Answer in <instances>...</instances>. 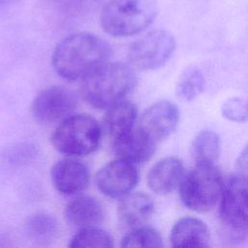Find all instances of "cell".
<instances>
[{
	"label": "cell",
	"instance_id": "9",
	"mask_svg": "<svg viewBox=\"0 0 248 248\" xmlns=\"http://www.w3.org/2000/svg\"><path fill=\"white\" fill-rule=\"evenodd\" d=\"M138 181L136 164L118 157L104 166L96 175L99 190L110 198H122L127 195Z\"/></svg>",
	"mask_w": 248,
	"mask_h": 248
},
{
	"label": "cell",
	"instance_id": "23",
	"mask_svg": "<svg viewBox=\"0 0 248 248\" xmlns=\"http://www.w3.org/2000/svg\"><path fill=\"white\" fill-rule=\"evenodd\" d=\"M221 111L224 117L234 122H243L248 119V100L240 97H233L227 100Z\"/></svg>",
	"mask_w": 248,
	"mask_h": 248
},
{
	"label": "cell",
	"instance_id": "17",
	"mask_svg": "<svg viewBox=\"0 0 248 248\" xmlns=\"http://www.w3.org/2000/svg\"><path fill=\"white\" fill-rule=\"evenodd\" d=\"M64 215L71 225L79 229L95 227L103 222L104 209L95 198L79 196L66 205Z\"/></svg>",
	"mask_w": 248,
	"mask_h": 248
},
{
	"label": "cell",
	"instance_id": "5",
	"mask_svg": "<svg viewBox=\"0 0 248 248\" xmlns=\"http://www.w3.org/2000/svg\"><path fill=\"white\" fill-rule=\"evenodd\" d=\"M102 127L88 114L68 115L61 120L51 136L52 145L69 156H85L94 152L101 141Z\"/></svg>",
	"mask_w": 248,
	"mask_h": 248
},
{
	"label": "cell",
	"instance_id": "8",
	"mask_svg": "<svg viewBox=\"0 0 248 248\" xmlns=\"http://www.w3.org/2000/svg\"><path fill=\"white\" fill-rule=\"evenodd\" d=\"M77 104V96L71 89L55 85L44 89L35 97L31 111L40 122H55L68 116Z\"/></svg>",
	"mask_w": 248,
	"mask_h": 248
},
{
	"label": "cell",
	"instance_id": "18",
	"mask_svg": "<svg viewBox=\"0 0 248 248\" xmlns=\"http://www.w3.org/2000/svg\"><path fill=\"white\" fill-rule=\"evenodd\" d=\"M220 138L215 132L201 131L191 145V155L195 164H214L220 154Z\"/></svg>",
	"mask_w": 248,
	"mask_h": 248
},
{
	"label": "cell",
	"instance_id": "24",
	"mask_svg": "<svg viewBox=\"0 0 248 248\" xmlns=\"http://www.w3.org/2000/svg\"><path fill=\"white\" fill-rule=\"evenodd\" d=\"M235 167L238 172L247 174L248 172V144L242 149L240 154L238 155L236 162H235Z\"/></svg>",
	"mask_w": 248,
	"mask_h": 248
},
{
	"label": "cell",
	"instance_id": "1",
	"mask_svg": "<svg viewBox=\"0 0 248 248\" xmlns=\"http://www.w3.org/2000/svg\"><path fill=\"white\" fill-rule=\"evenodd\" d=\"M109 46L90 33H76L64 38L52 53V66L65 79H83L108 63Z\"/></svg>",
	"mask_w": 248,
	"mask_h": 248
},
{
	"label": "cell",
	"instance_id": "21",
	"mask_svg": "<svg viewBox=\"0 0 248 248\" xmlns=\"http://www.w3.org/2000/svg\"><path fill=\"white\" fill-rule=\"evenodd\" d=\"M204 79L202 72L194 67L187 68L179 77L176 93L182 101H192L202 91Z\"/></svg>",
	"mask_w": 248,
	"mask_h": 248
},
{
	"label": "cell",
	"instance_id": "12",
	"mask_svg": "<svg viewBox=\"0 0 248 248\" xmlns=\"http://www.w3.org/2000/svg\"><path fill=\"white\" fill-rule=\"evenodd\" d=\"M111 142L112 149L118 158L136 165L148 161L157 147V143L137 126Z\"/></svg>",
	"mask_w": 248,
	"mask_h": 248
},
{
	"label": "cell",
	"instance_id": "11",
	"mask_svg": "<svg viewBox=\"0 0 248 248\" xmlns=\"http://www.w3.org/2000/svg\"><path fill=\"white\" fill-rule=\"evenodd\" d=\"M50 176L56 191L66 196L82 192L89 183L88 168L75 157L57 161L51 168Z\"/></svg>",
	"mask_w": 248,
	"mask_h": 248
},
{
	"label": "cell",
	"instance_id": "4",
	"mask_svg": "<svg viewBox=\"0 0 248 248\" xmlns=\"http://www.w3.org/2000/svg\"><path fill=\"white\" fill-rule=\"evenodd\" d=\"M224 178L215 164H195L184 172L179 183V195L183 204L196 212H207L220 201Z\"/></svg>",
	"mask_w": 248,
	"mask_h": 248
},
{
	"label": "cell",
	"instance_id": "13",
	"mask_svg": "<svg viewBox=\"0 0 248 248\" xmlns=\"http://www.w3.org/2000/svg\"><path fill=\"white\" fill-rule=\"evenodd\" d=\"M183 174L182 162L176 157H166L150 169L147 174V185L152 192L165 195L179 186Z\"/></svg>",
	"mask_w": 248,
	"mask_h": 248
},
{
	"label": "cell",
	"instance_id": "3",
	"mask_svg": "<svg viewBox=\"0 0 248 248\" xmlns=\"http://www.w3.org/2000/svg\"><path fill=\"white\" fill-rule=\"evenodd\" d=\"M157 13L156 0H109L101 11L100 23L113 37H128L145 30Z\"/></svg>",
	"mask_w": 248,
	"mask_h": 248
},
{
	"label": "cell",
	"instance_id": "14",
	"mask_svg": "<svg viewBox=\"0 0 248 248\" xmlns=\"http://www.w3.org/2000/svg\"><path fill=\"white\" fill-rule=\"evenodd\" d=\"M154 209V202L147 194L135 192L122 197L117 214L125 227L133 229L143 226L153 215Z\"/></svg>",
	"mask_w": 248,
	"mask_h": 248
},
{
	"label": "cell",
	"instance_id": "22",
	"mask_svg": "<svg viewBox=\"0 0 248 248\" xmlns=\"http://www.w3.org/2000/svg\"><path fill=\"white\" fill-rule=\"evenodd\" d=\"M121 247H162L163 239L158 231L149 227L133 228L121 240Z\"/></svg>",
	"mask_w": 248,
	"mask_h": 248
},
{
	"label": "cell",
	"instance_id": "20",
	"mask_svg": "<svg viewBox=\"0 0 248 248\" xmlns=\"http://www.w3.org/2000/svg\"><path fill=\"white\" fill-rule=\"evenodd\" d=\"M26 230L33 239L40 242L49 241L57 234L58 223L49 214L37 213L28 218Z\"/></svg>",
	"mask_w": 248,
	"mask_h": 248
},
{
	"label": "cell",
	"instance_id": "7",
	"mask_svg": "<svg viewBox=\"0 0 248 248\" xmlns=\"http://www.w3.org/2000/svg\"><path fill=\"white\" fill-rule=\"evenodd\" d=\"M174 48L175 40L171 34L165 30H153L130 45L127 58L133 68L155 70L168 61Z\"/></svg>",
	"mask_w": 248,
	"mask_h": 248
},
{
	"label": "cell",
	"instance_id": "25",
	"mask_svg": "<svg viewBox=\"0 0 248 248\" xmlns=\"http://www.w3.org/2000/svg\"><path fill=\"white\" fill-rule=\"evenodd\" d=\"M11 0H0V7H2V6H4L5 4H7V3H9Z\"/></svg>",
	"mask_w": 248,
	"mask_h": 248
},
{
	"label": "cell",
	"instance_id": "6",
	"mask_svg": "<svg viewBox=\"0 0 248 248\" xmlns=\"http://www.w3.org/2000/svg\"><path fill=\"white\" fill-rule=\"evenodd\" d=\"M219 216L224 226L236 233L248 232V175L238 172L224 184Z\"/></svg>",
	"mask_w": 248,
	"mask_h": 248
},
{
	"label": "cell",
	"instance_id": "15",
	"mask_svg": "<svg viewBox=\"0 0 248 248\" xmlns=\"http://www.w3.org/2000/svg\"><path fill=\"white\" fill-rule=\"evenodd\" d=\"M210 234L207 226L200 219L184 217L172 227L170 241L175 248H202L209 245Z\"/></svg>",
	"mask_w": 248,
	"mask_h": 248
},
{
	"label": "cell",
	"instance_id": "16",
	"mask_svg": "<svg viewBox=\"0 0 248 248\" xmlns=\"http://www.w3.org/2000/svg\"><path fill=\"white\" fill-rule=\"evenodd\" d=\"M137 116V106L132 102L122 100L107 109L101 125L102 131L112 141L136 126Z\"/></svg>",
	"mask_w": 248,
	"mask_h": 248
},
{
	"label": "cell",
	"instance_id": "19",
	"mask_svg": "<svg viewBox=\"0 0 248 248\" xmlns=\"http://www.w3.org/2000/svg\"><path fill=\"white\" fill-rule=\"evenodd\" d=\"M69 246L72 248L102 247L109 248L113 246L112 236L106 231L95 227L81 228L70 240Z\"/></svg>",
	"mask_w": 248,
	"mask_h": 248
},
{
	"label": "cell",
	"instance_id": "10",
	"mask_svg": "<svg viewBox=\"0 0 248 248\" xmlns=\"http://www.w3.org/2000/svg\"><path fill=\"white\" fill-rule=\"evenodd\" d=\"M178 119L176 106L169 101H160L143 111L137 127L158 144L174 131Z\"/></svg>",
	"mask_w": 248,
	"mask_h": 248
},
{
	"label": "cell",
	"instance_id": "2",
	"mask_svg": "<svg viewBox=\"0 0 248 248\" xmlns=\"http://www.w3.org/2000/svg\"><path fill=\"white\" fill-rule=\"evenodd\" d=\"M133 67L123 63H106L82 79L80 93L93 108L108 109L122 101L136 86Z\"/></svg>",
	"mask_w": 248,
	"mask_h": 248
}]
</instances>
